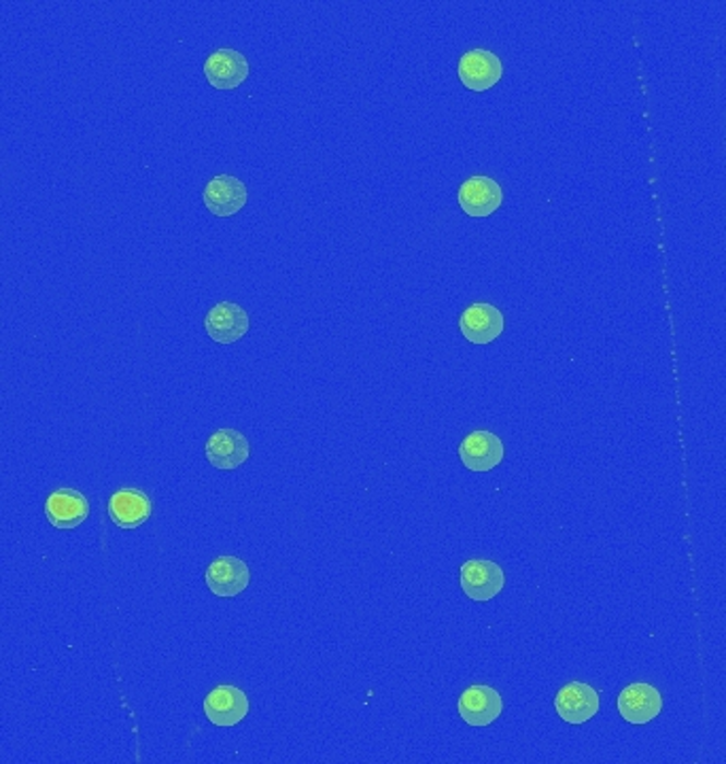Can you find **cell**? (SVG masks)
<instances>
[{
  "label": "cell",
  "instance_id": "8fae6325",
  "mask_svg": "<svg viewBox=\"0 0 726 764\" xmlns=\"http://www.w3.org/2000/svg\"><path fill=\"white\" fill-rule=\"evenodd\" d=\"M204 455L217 469H238L251 455V446L245 433L236 429H217L206 440Z\"/></svg>",
  "mask_w": 726,
  "mask_h": 764
},
{
  "label": "cell",
  "instance_id": "7c38bea8",
  "mask_svg": "<svg viewBox=\"0 0 726 764\" xmlns=\"http://www.w3.org/2000/svg\"><path fill=\"white\" fill-rule=\"evenodd\" d=\"M204 714L215 726H236L249 714V699L236 687H217L204 699Z\"/></svg>",
  "mask_w": 726,
  "mask_h": 764
},
{
  "label": "cell",
  "instance_id": "5b68a950",
  "mask_svg": "<svg viewBox=\"0 0 726 764\" xmlns=\"http://www.w3.org/2000/svg\"><path fill=\"white\" fill-rule=\"evenodd\" d=\"M459 206L469 217H489L503 202V190L496 179L478 175L459 188Z\"/></svg>",
  "mask_w": 726,
  "mask_h": 764
},
{
  "label": "cell",
  "instance_id": "4fadbf2b",
  "mask_svg": "<svg viewBox=\"0 0 726 764\" xmlns=\"http://www.w3.org/2000/svg\"><path fill=\"white\" fill-rule=\"evenodd\" d=\"M503 712V701L496 688L472 687L459 696V716L469 726H489Z\"/></svg>",
  "mask_w": 726,
  "mask_h": 764
},
{
  "label": "cell",
  "instance_id": "8992f818",
  "mask_svg": "<svg viewBox=\"0 0 726 764\" xmlns=\"http://www.w3.org/2000/svg\"><path fill=\"white\" fill-rule=\"evenodd\" d=\"M249 62L247 58L236 51V49H217L213 51L206 62H204V76L206 81L222 92L236 89L238 85H242L249 76Z\"/></svg>",
  "mask_w": 726,
  "mask_h": 764
},
{
  "label": "cell",
  "instance_id": "9c48e42d",
  "mask_svg": "<svg viewBox=\"0 0 726 764\" xmlns=\"http://www.w3.org/2000/svg\"><path fill=\"white\" fill-rule=\"evenodd\" d=\"M616 705L618 714L629 725H648L660 714L663 699L660 692L650 684H631L622 688Z\"/></svg>",
  "mask_w": 726,
  "mask_h": 764
},
{
  "label": "cell",
  "instance_id": "3957f363",
  "mask_svg": "<svg viewBox=\"0 0 726 764\" xmlns=\"http://www.w3.org/2000/svg\"><path fill=\"white\" fill-rule=\"evenodd\" d=\"M204 206L215 217H231L240 213L249 200V191L245 183L231 175L213 177L202 191Z\"/></svg>",
  "mask_w": 726,
  "mask_h": 764
},
{
  "label": "cell",
  "instance_id": "30bf717a",
  "mask_svg": "<svg viewBox=\"0 0 726 764\" xmlns=\"http://www.w3.org/2000/svg\"><path fill=\"white\" fill-rule=\"evenodd\" d=\"M555 707L563 723L584 725L599 712V694L588 684L570 682L559 690Z\"/></svg>",
  "mask_w": 726,
  "mask_h": 764
},
{
  "label": "cell",
  "instance_id": "7a4b0ae2",
  "mask_svg": "<svg viewBox=\"0 0 726 764\" xmlns=\"http://www.w3.org/2000/svg\"><path fill=\"white\" fill-rule=\"evenodd\" d=\"M459 79L472 92H487L503 76V64L489 49H472L459 60Z\"/></svg>",
  "mask_w": 726,
  "mask_h": 764
},
{
  "label": "cell",
  "instance_id": "6da1fadb",
  "mask_svg": "<svg viewBox=\"0 0 726 764\" xmlns=\"http://www.w3.org/2000/svg\"><path fill=\"white\" fill-rule=\"evenodd\" d=\"M505 586L503 570L487 559L465 561L461 568V588L463 593L478 604L491 601Z\"/></svg>",
  "mask_w": 726,
  "mask_h": 764
},
{
  "label": "cell",
  "instance_id": "5bb4252c",
  "mask_svg": "<svg viewBox=\"0 0 726 764\" xmlns=\"http://www.w3.org/2000/svg\"><path fill=\"white\" fill-rule=\"evenodd\" d=\"M251 582V573L238 557H219L206 568V586L217 597H236Z\"/></svg>",
  "mask_w": 726,
  "mask_h": 764
},
{
  "label": "cell",
  "instance_id": "2e32d148",
  "mask_svg": "<svg viewBox=\"0 0 726 764\" xmlns=\"http://www.w3.org/2000/svg\"><path fill=\"white\" fill-rule=\"evenodd\" d=\"M109 516L121 529H136L152 516V499L139 489H119L109 499Z\"/></svg>",
  "mask_w": 726,
  "mask_h": 764
},
{
  "label": "cell",
  "instance_id": "52a82bcc",
  "mask_svg": "<svg viewBox=\"0 0 726 764\" xmlns=\"http://www.w3.org/2000/svg\"><path fill=\"white\" fill-rule=\"evenodd\" d=\"M204 330L217 344H234L249 332V314L236 302H219L206 312Z\"/></svg>",
  "mask_w": 726,
  "mask_h": 764
},
{
  "label": "cell",
  "instance_id": "ba28073f",
  "mask_svg": "<svg viewBox=\"0 0 726 764\" xmlns=\"http://www.w3.org/2000/svg\"><path fill=\"white\" fill-rule=\"evenodd\" d=\"M503 442L487 429L472 431L459 444V458L472 471H491L503 461Z\"/></svg>",
  "mask_w": 726,
  "mask_h": 764
},
{
  "label": "cell",
  "instance_id": "9a60e30c",
  "mask_svg": "<svg viewBox=\"0 0 726 764\" xmlns=\"http://www.w3.org/2000/svg\"><path fill=\"white\" fill-rule=\"evenodd\" d=\"M90 512L85 496L76 489H58L45 501V516L56 529H75Z\"/></svg>",
  "mask_w": 726,
  "mask_h": 764
},
{
  "label": "cell",
  "instance_id": "277c9868",
  "mask_svg": "<svg viewBox=\"0 0 726 764\" xmlns=\"http://www.w3.org/2000/svg\"><path fill=\"white\" fill-rule=\"evenodd\" d=\"M503 314L489 302H476L461 312L459 330L465 341L472 344H489L503 332Z\"/></svg>",
  "mask_w": 726,
  "mask_h": 764
}]
</instances>
